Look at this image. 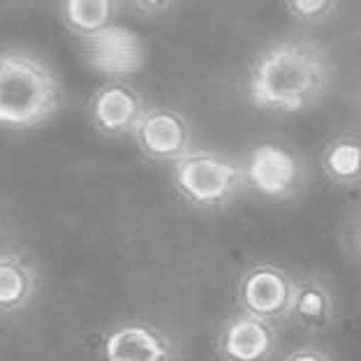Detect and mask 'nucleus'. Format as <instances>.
<instances>
[{
	"instance_id": "f8f14e48",
	"label": "nucleus",
	"mask_w": 361,
	"mask_h": 361,
	"mask_svg": "<svg viewBox=\"0 0 361 361\" xmlns=\"http://www.w3.org/2000/svg\"><path fill=\"white\" fill-rule=\"evenodd\" d=\"M37 294L35 264L23 252H0V317L16 315Z\"/></svg>"
},
{
	"instance_id": "20e7f679",
	"label": "nucleus",
	"mask_w": 361,
	"mask_h": 361,
	"mask_svg": "<svg viewBox=\"0 0 361 361\" xmlns=\"http://www.w3.org/2000/svg\"><path fill=\"white\" fill-rule=\"evenodd\" d=\"M245 185L264 200L290 202L308 188V162L283 142H257L241 162Z\"/></svg>"
},
{
	"instance_id": "9b49d317",
	"label": "nucleus",
	"mask_w": 361,
	"mask_h": 361,
	"mask_svg": "<svg viewBox=\"0 0 361 361\" xmlns=\"http://www.w3.org/2000/svg\"><path fill=\"white\" fill-rule=\"evenodd\" d=\"M287 319L308 334L326 331L336 319V299L331 287L317 276L294 278Z\"/></svg>"
},
{
	"instance_id": "f03ea898",
	"label": "nucleus",
	"mask_w": 361,
	"mask_h": 361,
	"mask_svg": "<svg viewBox=\"0 0 361 361\" xmlns=\"http://www.w3.org/2000/svg\"><path fill=\"white\" fill-rule=\"evenodd\" d=\"M65 88L47 61L26 49L0 51V128L32 130L54 118Z\"/></svg>"
},
{
	"instance_id": "9d476101",
	"label": "nucleus",
	"mask_w": 361,
	"mask_h": 361,
	"mask_svg": "<svg viewBox=\"0 0 361 361\" xmlns=\"http://www.w3.org/2000/svg\"><path fill=\"white\" fill-rule=\"evenodd\" d=\"M276 324L248 313L229 315L218 329L216 350L220 361H269L276 355Z\"/></svg>"
},
{
	"instance_id": "f257e3e1",
	"label": "nucleus",
	"mask_w": 361,
	"mask_h": 361,
	"mask_svg": "<svg viewBox=\"0 0 361 361\" xmlns=\"http://www.w3.org/2000/svg\"><path fill=\"white\" fill-rule=\"evenodd\" d=\"M334 81L329 49L306 35L283 37L255 56L245 93L252 106L271 114H301L324 100Z\"/></svg>"
},
{
	"instance_id": "7ed1b4c3",
	"label": "nucleus",
	"mask_w": 361,
	"mask_h": 361,
	"mask_svg": "<svg viewBox=\"0 0 361 361\" xmlns=\"http://www.w3.org/2000/svg\"><path fill=\"white\" fill-rule=\"evenodd\" d=\"M171 183L195 209L220 211L245 188L243 167L232 155L213 149H190L171 165Z\"/></svg>"
},
{
	"instance_id": "0eeeda50",
	"label": "nucleus",
	"mask_w": 361,
	"mask_h": 361,
	"mask_svg": "<svg viewBox=\"0 0 361 361\" xmlns=\"http://www.w3.org/2000/svg\"><path fill=\"white\" fill-rule=\"evenodd\" d=\"M81 54L95 72H102L111 79H123L144 68L149 49L137 30L116 21L109 28L81 39Z\"/></svg>"
},
{
	"instance_id": "423d86ee",
	"label": "nucleus",
	"mask_w": 361,
	"mask_h": 361,
	"mask_svg": "<svg viewBox=\"0 0 361 361\" xmlns=\"http://www.w3.org/2000/svg\"><path fill=\"white\" fill-rule=\"evenodd\" d=\"M294 278L283 267L259 262L248 267L236 283V301L241 313L259 317L264 322H281L287 317Z\"/></svg>"
},
{
	"instance_id": "1a4fd4ad",
	"label": "nucleus",
	"mask_w": 361,
	"mask_h": 361,
	"mask_svg": "<svg viewBox=\"0 0 361 361\" xmlns=\"http://www.w3.org/2000/svg\"><path fill=\"white\" fill-rule=\"evenodd\" d=\"M146 102L142 93L126 79H109L93 90L88 100V118L104 137H133Z\"/></svg>"
},
{
	"instance_id": "6e6552de",
	"label": "nucleus",
	"mask_w": 361,
	"mask_h": 361,
	"mask_svg": "<svg viewBox=\"0 0 361 361\" xmlns=\"http://www.w3.org/2000/svg\"><path fill=\"white\" fill-rule=\"evenodd\" d=\"M133 139L149 160L174 165L192 149V128L174 106H146Z\"/></svg>"
},
{
	"instance_id": "dca6fc26",
	"label": "nucleus",
	"mask_w": 361,
	"mask_h": 361,
	"mask_svg": "<svg viewBox=\"0 0 361 361\" xmlns=\"http://www.w3.org/2000/svg\"><path fill=\"white\" fill-rule=\"evenodd\" d=\"M128 7L135 14L144 16V19H160L162 14L174 10L176 3H169V0H137V3H130Z\"/></svg>"
},
{
	"instance_id": "39448f33",
	"label": "nucleus",
	"mask_w": 361,
	"mask_h": 361,
	"mask_svg": "<svg viewBox=\"0 0 361 361\" xmlns=\"http://www.w3.org/2000/svg\"><path fill=\"white\" fill-rule=\"evenodd\" d=\"M102 361H178L176 343L165 329L149 319L130 317L104 331L100 341Z\"/></svg>"
},
{
	"instance_id": "2eb2a0df",
	"label": "nucleus",
	"mask_w": 361,
	"mask_h": 361,
	"mask_svg": "<svg viewBox=\"0 0 361 361\" xmlns=\"http://www.w3.org/2000/svg\"><path fill=\"white\" fill-rule=\"evenodd\" d=\"M341 10V3L336 0H297L287 3L285 12L301 23H324Z\"/></svg>"
},
{
	"instance_id": "f3484780",
	"label": "nucleus",
	"mask_w": 361,
	"mask_h": 361,
	"mask_svg": "<svg viewBox=\"0 0 361 361\" xmlns=\"http://www.w3.org/2000/svg\"><path fill=\"white\" fill-rule=\"evenodd\" d=\"M283 361H334V359L329 352H324L322 348L301 345V348H294L292 352H287Z\"/></svg>"
},
{
	"instance_id": "4468645a",
	"label": "nucleus",
	"mask_w": 361,
	"mask_h": 361,
	"mask_svg": "<svg viewBox=\"0 0 361 361\" xmlns=\"http://www.w3.org/2000/svg\"><path fill=\"white\" fill-rule=\"evenodd\" d=\"M326 178L336 185L352 188L361 178V158H359V135L343 133L324 144L319 155Z\"/></svg>"
},
{
	"instance_id": "ddd939ff",
	"label": "nucleus",
	"mask_w": 361,
	"mask_h": 361,
	"mask_svg": "<svg viewBox=\"0 0 361 361\" xmlns=\"http://www.w3.org/2000/svg\"><path fill=\"white\" fill-rule=\"evenodd\" d=\"M121 10L123 5L114 0H65L59 5L65 28L75 32L79 39H86L116 23Z\"/></svg>"
}]
</instances>
